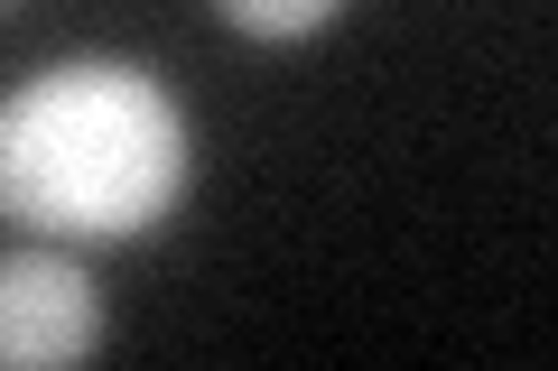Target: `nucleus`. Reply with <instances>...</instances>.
<instances>
[{
    "label": "nucleus",
    "mask_w": 558,
    "mask_h": 371,
    "mask_svg": "<svg viewBox=\"0 0 558 371\" xmlns=\"http://www.w3.org/2000/svg\"><path fill=\"white\" fill-rule=\"evenodd\" d=\"M196 186L186 102L131 57H57L0 94V214L38 242H140Z\"/></svg>",
    "instance_id": "1"
},
{
    "label": "nucleus",
    "mask_w": 558,
    "mask_h": 371,
    "mask_svg": "<svg viewBox=\"0 0 558 371\" xmlns=\"http://www.w3.org/2000/svg\"><path fill=\"white\" fill-rule=\"evenodd\" d=\"M215 20L242 28L252 47H299V38L344 20V0H215Z\"/></svg>",
    "instance_id": "3"
},
{
    "label": "nucleus",
    "mask_w": 558,
    "mask_h": 371,
    "mask_svg": "<svg viewBox=\"0 0 558 371\" xmlns=\"http://www.w3.org/2000/svg\"><path fill=\"white\" fill-rule=\"evenodd\" d=\"M102 353V288L75 242H28L0 260V371H65Z\"/></svg>",
    "instance_id": "2"
}]
</instances>
